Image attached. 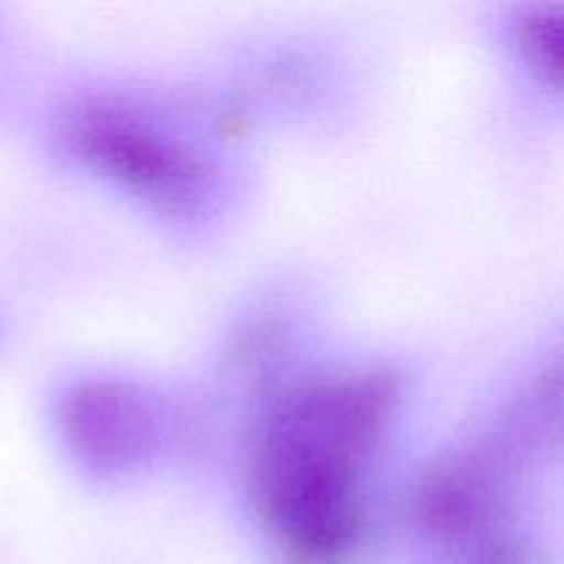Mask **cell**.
<instances>
[{
	"label": "cell",
	"instance_id": "1",
	"mask_svg": "<svg viewBox=\"0 0 564 564\" xmlns=\"http://www.w3.org/2000/svg\"><path fill=\"white\" fill-rule=\"evenodd\" d=\"M391 367H345L281 386L257 419L248 490L275 564H364V474L400 402Z\"/></svg>",
	"mask_w": 564,
	"mask_h": 564
},
{
	"label": "cell",
	"instance_id": "2",
	"mask_svg": "<svg viewBox=\"0 0 564 564\" xmlns=\"http://www.w3.org/2000/svg\"><path fill=\"white\" fill-rule=\"evenodd\" d=\"M551 430H556V378L540 383L505 430L444 452L424 468L413 490L422 532L463 556L507 534L521 460Z\"/></svg>",
	"mask_w": 564,
	"mask_h": 564
},
{
	"label": "cell",
	"instance_id": "3",
	"mask_svg": "<svg viewBox=\"0 0 564 564\" xmlns=\"http://www.w3.org/2000/svg\"><path fill=\"white\" fill-rule=\"evenodd\" d=\"M58 135L66 152L163 213H191L215 185L204 149L124 97L83 99L61 116Z\"/></svg>",
	"mask_w": 564,
	"mask_h": 564
},
{
	"label": "cell",
	"instance_id": "4",
	"mask_svg": "<svg viewBox=\"0 0 564 564\" xmlns=\"http://www.w3.org/2000/svg\"><path fill=\"white\" fill-rule=\"evenodd\" d=\"M160 419L154 397L132 380H83L61 402L66 444L99 474H121L147 463L160 444Z\"/></svg>",
	"mask_w": 564,
	"mask_h": 564
},
{
	"label": "cell",
	"instance_id": "5",
	"mask_svg": "<svg viewBox=\"0 0 564 564\" xmlns=\"http://www.w3.org/2000/svg\"><path fill=\"white\" fill-rule=\"evenodd\" d=\"M516 39L523 58L549 86L562 77V6H532L516 22Z\"/></svg>",
	"mask_w": 564,
	"mask_h": 564
},
{
	"label": "cell",
	"instance_id": "6",
	"mask_svg": "<svg viewBox=\"0 0 564 564\" xmlns=\"http://www.w3.org/2000/svg\"><path fill=\"white\" fill-rule=\"evenodd\" d=\"M460 564H545V560L538 545L507 532L463 556Z\"/></svg>",
	"mask_w": 564,
	"mask_h": 564
}]
</instances>
